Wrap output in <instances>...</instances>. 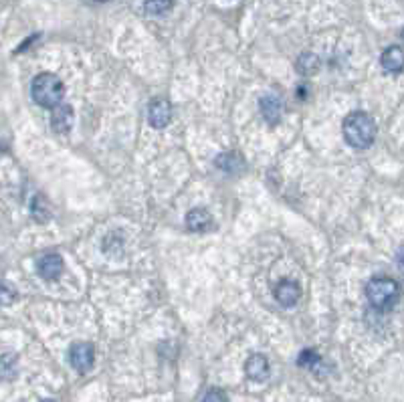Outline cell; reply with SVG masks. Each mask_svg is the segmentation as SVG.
<instances>
[{
  "label": "cell",
  "instance_id": "cell-1",
  "mask_svg": "<svg viewBox=\"0 0 404 402\" xmlns=\"http://www.w3.org/2000/svg\"><path fill=\"white\" fill-rule=\"evenodd\" d=\"M344 132V140L352 147L364 150L372 146L374 138H376V123L372 119V115H368L366 111H352L342 126Z\"/></svg>",
  "mask_w": 404,
  "mask_h": 402
},
{
  "label": "cell",
  "instance_id": "cell-2",
  "mask_svg": "<svg viewBox=\"0 0 404 402\" xmlns=\"http://www.w3.org/2000/svg\"><path fill=\"white\" fill-rule=\"evenodd\" d=\"M31 89H33V99L45 110H55L65 95L63 81L53 73L37 75Z\"/></svg>",
  "mask_w": 404,
  "mask_h": 402
},
{
  "label": "cell",
  "instance_id": "cell-3",
  "mask_svg": "<svg viewBox=\"0 0 404 402\" xmlns=\"http://www.w3.org/2000/svg\"><path fill=\"white\" fill-rule=\"evenodd\" d=\"M366 297L372 307L384 311V309H390L399 301L401 287L390 277H374L372 281H368Z\"/></svg>",
  "mask_w": 404,
  "mask_h": 402
},
{
  "label": "cell",
  "instance_id": "cell-4",
  "mask_svg": "<svg viewBox=\"0 0 404 402\" xmlns=\"http://www.w3.org/2000/svg\"><path fill=\"white\" fill-rule=\"evenodd\" d=\"M69 362L81 374L89 372L95 362V348L89 342H77L69 350Z\"/></svg>",
  "mask_w": 404,
  "mask_h": 402
},
{
  "label": "cell",
  "instance_id": "cell-5",
  "mask_svg": "<svg viewBox=\"0 0 404 402\" xmlns=\"http://www.w3.org/2000/svg\"><path fill=\"white\" fill-rule=\"evenodd\" d=\"M147 121L152 128L162 130L172 121V106L166 99H154L147 108Z\"/></svg>",
  "mask_w": 404,
  "mask_h": 402
},
{
  "label": "cell",
  "instance_id": "cell-6",
  "mask_svg": "<svg viewBox=\"0 0 404 402\" xmlns=\"http://www.w3.org/2000/svg\"><path fill=\"white\" fill-rule=\"evenodd\" d=\"M259 108H261V115L267 123L275 126L281 121L283 117V104L275 93H267L259 99Z\"/></svg>",
  "mask_w": 404,
  "mask_h": 402
},
{
  "label": "cell",
  "instance_id": "cell-7",
  "mask_svg": "<svg viewBox=\"0 0 404 402\" xmlns=\"http://www.w3.org/2000/svg\"><path fill=\"white\" fill-rule=\"evenodd\" d=\"M63 269H65L63 259H61V255H57V253H47V255H43L37 261L38 275H40L45 281L57 279V277L63 273Z\"/></svg>",
  "mask_w": 404,
  "mask_h": 402
},
{
  "label": "cell",
  "instance_id": "cell-8",
  "mask_svg": "<svg viewBox=\"0 0 404 402\" xmlns=\"http://www.w3.org/2000/svg\"><path fill=\"white\" fill-rule=\"evenodd\" d=\"M273 295L275 299L283 305V307H294L295 303L299 301L301 297V287L297 281H292V279H283L275 285L273 289Z\"/></svg>",
  "mask_w": 404,
  "mask_h": 402
},
{
  "label": "cell",
  "instance_id": "cell-9",
  "mask_svg": "<svg viewBox=\"0 0 404 402\" xmlns=\"http://www.w3.org/2000/svg\"><path fill=\"white\" fill-rule=\"evenodd\" d=\"M73 121L75 113L71 106L59 104V106L53 110V115H51V128H53V132H57V134H67V132L73 128Z\"/></svg>",
  "mask_w": 404,
  "mask_h": 402
},
{
  "label": "cell",
  "instance_id": "cell-10",
  "mask_svg": "<svg viewBox=\"0 0 404 402\" xmlns=\"http://www.w3.org/2000/svg\"><path fill=\"white\" fill-rule=\"evenodd\" d=\"M380 63H382V69L386 73H403L404 71V49L394 45V47H388L382 57H380Z\"/></svg>",
  "mask_w": 404,
  "mask_h": 402
},
{
  "label": "cell",
  "instance_id": "cell-11",
  "mask_svg": "<svg viewBox=\"0 0 404 402\" xmlns=\"http://www.w3.org/2000/svg\"><path fill=\"white\" fill-rule=\"evenodd\" d=\"M213 224H215V219L206 209H192L186 215V226L192 233H206L213 228Z\"/></svg>",
  "mask_w": 404,
  "mask_h": 402
},
{
  "label": "cell",
  "instance_id": "cell-12",
  "mask_svg": "<svg viewBox=\"0 0 404 402\" xmlns=\"http://www.w3.org/2000/svg\"><path fill=\"white\" fill-rule=\"evenodd\" d=\"M245 372H247V376H249L251 380L263 382V380L269 378V372H271L269 360H267L265 356H261V354H253V356L247 360V364H245Z\"/></svg>",
  "mask_w": 404,
  "mask_h": 402
},
{
  "label": "cell",
  "instance_id": "cell-13",
  "mask_svg": "<svg viewBox=\"0 0 404 402\" xmlns=\"http://www.w3.org/2000/svg\"><path fill=\"white\" fill-rule=\"evenodd\" d=\"M215 166L221 168L226 174H241L245 170V160L237 152H224L215 160Z\"/></svg>",
  "mask_w": 404,
  "mask_h": 402
},
{
  "label": "cell",
  "instance_id": "cell-14",
  "mask_svg": "<svg viewBox=\"0 0 404 402\" xmlns=\"http://www.w3.org/2000/svg\"><path fill=\"white\" fill-rule=\"evenodd\" d=\"M295 69H297V73L299 75L311 77V75H316L322 69V61H320V57L313 55V53H301L299 59H297V63H295Z\"/></svg>",
  "mask_w": 404,
  "mask_h": 402
},
{
  "label": "cell",
  "instance_id": "cell-15",
  "mask_svg": "<svg viewBox=\"0 0 404 402\" xmlns=\"http://www.w3.org/2000/svg\"><path fill=\"white\" fill-rule=\"evenodd\" d=\"M19 366V360L14 354H4L0 356V378L4 380H14L16 378V368Z\"/></svg>",
  "mask_w": 404,
  "mask_h": 402
},
{
  "label": "cell",
  "instance_id": "cell-16",
  "mask_svg": "<svg viewBox=\"0 0 404 402\" xmlns=\"http://www.w3.org/2000/svg\"><path fill=\"white\" fill-rule=\"evenodd\" d=\"M174 0H146L144 2V8H146L147 14H164L172 8Z\"/></svg>",
  "mask_w": 404,
  "mask_h": 402
},
{
  "label": "cell",
  "instance_id": "cell-17",
  "mask_svg": "<svg viewBox=\"0 0 404 402\" xmlns=\"http://www.w3.org/2000/svg\"><path fill=\"white\" fill-rule=\"evenodd\" d=\"M297 364L301 368H309V370H316L318 366L322 364V358L318 356L316 350H303L297 358Z\"/></svg>",
  "mask_w": 404,
  "mask_h": 402
},
{
  "label": "cell",
  "instance_id": "cell-18",
  "mask_svg": "<svg viewBox=\"0 0 404 402\" xmlns=\"http://www.w3.org/2000/svg\"><path fill=\"white\" fill-rule=\"evenodd\" d=\"M33 215L38 222H47L49 219V206L43 202V196H37L35 202H33Z\"/></svg>",
  "mask_w": 404,
  "mask_h": 402
},
{
  "label": "cell",
  "instance_id": "cell-19",
  "mask_svg": "<svg viewBox=\"0 0 404 402\" xmlns=\"http://www.w3.org/2000/svg\"><path fill=\"white\" fill-rule=\"evenodd\" d=\"M16 299V292L8 283H0V305H10Z\"/></svg>",
  "mask_w": 404,
  "mask_h": 402
},
{
  "label": "cell",
  "instance_id": "cell-20",
  "mask_svg": "<svg viewBox=\"0 0 404 402\" xmlns=\"http://www.w3.org/2000/svg\"><path fill=\"white\" fill-rule=\"evenodd\" d=\"M202 402H226V394L222 392L221 388H211V390L204 394Z\"/></svg>",
  "mask_w": 404,
  "mask_h": 402
},
{
  "label": "cell",
  "instance_id": "cell-21",
  "mask_svg": "<svg viewBox=\"0 0 404 402\" xmlns=\"http://www.w3.org/2000/svg\"><path fill=\"white\" fill-rule=\"evenodd\" d=\"M396 265H399V269L404 273V247L396 253Z\"/></svg>",
  "mask_w": 404,
  "mask_h": 402
},
{
  "label": "cell",
  "instance_id": "cell-22",
  "mask_svg": "<svg viewBox=\"0 0 404 402\" xmlns=\"http://www.w3.org/2000/svg\"><path fill=\"white\" fill-rule=\"evenodd\" d=\"M95 2H110V0H95Z\"/></svg>",
  "mask_w": 404,
  "mask_h": 402
},
{
  "label": "cell",
  "instance_id": "cell-23",
  "mask_svg": "<svg viewBox=\"0 0 404 402\" xmlns=\"http://www.w3.org/2000/svg\"><path fill=\"white\" fill-rule=\"evenodd\" d=\"M43 402H55V401H43Z\"/></svg>",
  "mask_w": 404,
  "mask_h": 402
}]
</instances>
